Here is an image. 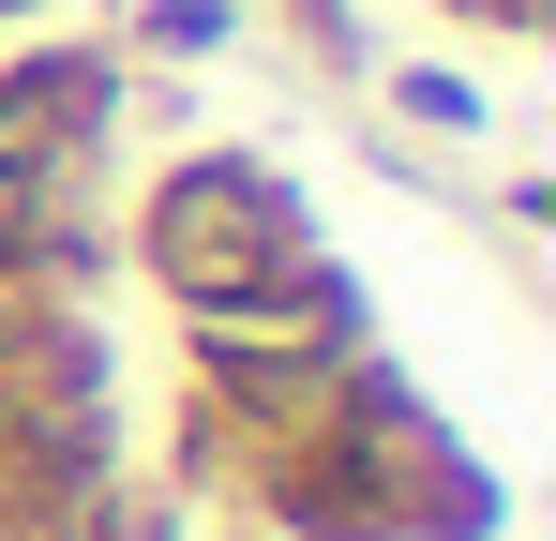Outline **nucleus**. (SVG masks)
Instances as JSON below:
<instances>
[{"mask_svg":"<svg viewBox=\"0 0 556 541\" xmlns=\"http://www.w3.org/2000/svg\"><path fill=\"white\" fill-rule=\"evenodd\" d=\"M136 270L181 301V331H301V347H376L362 286L331 270L301 180L271 151H181V166L136 196Z\"/></svg>","mask_w":556,"mask_h":541,"instance_id":"f257e3e1","label":"nucleus"},{"mask_svg":"<svg viewBox=\"0 0 556 541\" xmlns=\"http://www.w3.org/2000/svg\"><path fill=\"white\" fill-rule=\"evenodd\" d=\"M226 30H241V0H136V46L151 61H211Z\"/></svg>","mask_w":556,"mask_h":541,"instance_id":"f03ea898","label":"nucleus"},{"mask_svg":"<svg viewBox=\"0 0 556 541\" xmlns=\"http://www.w3.org/2000/svg\"><path fill=\"white\" fill-rule=\"evenodd\" d=\"M437 15H466V30H542V0H437Z\"/></svg>","mask_w":556,"mask_h":541,"instance_id":"20e7f679","label":"nucleus"},{"mask_svg":"<svg viewBox=\"0 0 556 541\" xmlns=\"http://www.w3.org/2000/svg\"><path fill=\"white\" fill-rule=\"evenodd\" d=\"M391 105H406L421 136H481V90H466V76H437V61H421V76H391Z\"/></svg>","mask_w":556,"mask_h":541,"instance_id":"7ed1b4c3","label":"nucleus"}]
</instances>
